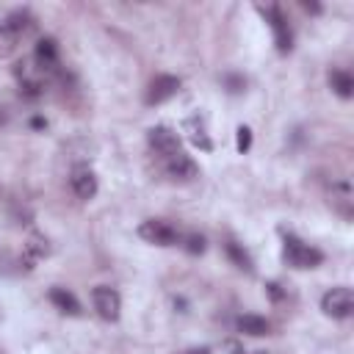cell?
I'll return each instance as SVG.
<instances>
[{
  "mask_svg": "<svg viewBox=\"0 0 354 354\" xmlns=\"http://www.w3.org/2000/svg\"><path fill=\"white\" fill-rule=\"evenodd\" d=\"M282 260L290 266V268H299V271H307V268H318L324 263V252L304 243L299 235L288 232L285 235V243H282Z\"/></svg>",
  "mask_w": 354,
  "mask_h": 354,
  "instance_id": "6da1fadb",
  "label": "cell"
},
{
  "mask_svg": "<svg viewBox=\"0 0 354 354\" xmlns=\"http://www.w3.org/2000/svg\"><path fill=\"white\" fill-rule=\"evenodd\" d=\"M138 238L152 246H177L183 241V232L163 218H147L138 224Z\"/></svg>",
  "mask_w": 354,
  "mask_h": 354,
  "instance_id": "7a4b0ae2",
  "label": "cell"
},
{
  "mask_svg": "<svg viewBox=\"0 0 354 354\" xmlns=\"http://www.w3.org/2000/svg\"><path fill=\"white\" fill-rule=\"evenodd\" d=\"M91 304L102 321H119V315H122V296L111 285L91 288Z\"/></svg>",
  "mask_w": 354,
  "mask_h": 354,
  "instance_id": "3957f363",
  "label": "cell"
},
{
  "mask_svg": "<svg viewBox=\"0 0 354 354\" xmlns=\"http://www.w3.org/2000/svg\"><path fill=\"white\" fill-rule=\"evenodd\" d=\"M321 310L329 318H348L354 313V293H351V288L340 285V288L326 290L321 296Z\"/></svg>",
  "mask_w": 354,
  "mask_h": 354,
  "instance_id": "277c9868",
  "label": "cell"
},
{
  "mask_svg": "<svg viewBox=\"0 0 354 354\" xmlns=\"http://www.w3.org/2000/svg\"><path fill=\"white\" fill-rule=\"evenodd\" d=\"M263 14H266V19H268V25H271V30H274V44H277V50H279L282 55H288V53L293 50V30H290L288 17L282 14L279 6H268Z\"/></svg>",
  "mask_w": 354,
  "mask_h": 354,
  "instance_id": "5b68a950",
  "label": "cell"
},
{
  "mask_svg": "<svg viewBox=\"0 0 354 354\" xmlns=\"http://www.w3.org/2000/svg\"><path fill=\"white\" fill-rule=\"evenodd\" d=\"M147 144L149 149L158 155V158H171L174 152H180V136L177 130L166 127V124H158V127H149L147 130Z\"/></svg>",
  "mask_w": 354,
  "mask_h": 354,
  "instance_id": "8992f818",
  "label": "cell"
},
{
  "mask_svg": "<svg viewBox=\"0 0 354 354\" xmlns=\"http://www.w3.org/2000/svg\"><path fill=\"white\" fill-rule=\"evenodd\" d=\"M180 86H183V80L177 75H158V77L149 80L147 94H144V102L147 105H160V102L171 100L180 91Z\"/></svg>",
  "mask_w": 354,
  "mask_h": 354,
  "instance_id": "52a82bcc",
  "label": "cell"
},
{
  "mask_svg": "<svg viewBox=\"0 0 354 354\" xmlns=\"http://www.w3.org/2000/svg\"><path fill=\"white\" fill-rule=\"evenodd\" d=\"M163 166H166V174H169L171 180H177V183H191V180L199 174L196 160H194L188 152H183V149L174 152L171 158H166Z\"/></svg>",
  "mask_w": 354,
  "mask_h": 354,
  "instance_id": "ba28073f",
  "label": "cell"
},
{
  "mask_svg": "<svg viewBox=\"0 0 354 354\" xmlns=\"http://www.w3.org/2000/svg\"><path fill=\"white\" fill-rule=\"evenodd\" d=\"M58 44H55V39H50V36H44V39H39L36 41V47H33V64H36V69L39 72H55L58 69Z\"/></svg>",
  "mask_w": 354,
  "mask_h": 354,
  "instance_id": "9c48e42d",
  "label": "cell"
},
{
  "mask_svg": "<svg viewBox=\"0 0 354 354\" xmlns=\"http://www.w3.org/2000/svg\"><path fill=\"white\" fill-rule=\"evenodd\" d=\"M69 185H72L75 196H77V199H83V202H88V199H94V196H97V177H94V171H91V169H86V166H80V169H75V171H72Z\"/></svg>",
  "mask_w": 354,
  "mask_h": 354,
  "instance_id": "30bf717a",
  "label": "cell"
},
{
  "mask_svg": "<svg viewBox=\"0 0 354 354\" xmlns=\"http://www.w3.org/2000/svg\"><path fill=\"white\" fill-rule=\"evenodd\" d=\"M47 299H50V304L55 307V310H61L64 315H80L83 313V307H80V301H77V296L72 293V290H66V288H50V293H47Z\"/></svg>",
  "mask_w": 354,
  "mask_h": 354,
  "instance_id": "8fae6325",
  "label": "cell"
},
{
  "mask_svg": "<svg viewBox=\"0 0 354 354\" xmlns=\"http://www.w3.org/2000/svg\"><path fill=\"white\" fill-rule=\"evenodd\" d=\"M235 329H238L241 335H249V337H263V335H271V324H268L263 315H254V313L238 315V318H235Z\"/></svg>",
  "mask_w": 354,
  "mask_h": 354,
  "instance_id": "7c38bea8",
  "label": "cell"
},
{
  "mask_svg": "<svg viewBox=\"0 0 354 354\" xmlns=\"http://www.w3.org/2000/svg\"><path fill=\"white\" fill-rule=\"evenodd\" d=\"M3 22H6V28L11 30V36H14L17 41H19L25 33H30V28L36 25V19H33V14H30L28 8H17V11H11Z\"/></svg>",
  "mask_w": 354,
  "mask_h": 354,
  "instance_id": "4fadbf2b",
  "label": "cell"
},
{
  "mask_svg": "<svg viewBox=\"0 0 354 354\" xmlns=\"http://www.w3.org/2000/svg\"><path fill=\"white\" fill-rule=\"evenodd\" d=\"M326 80H329V88L340 97V100H351L354 97V77H351V72H346V69H329V75H326Z\"/></svg>",
  "mask_w": 354,
  "mask_h": 354,
  "instance_id": "5bb4252c",
  "label": "cell"
},
{
  "mask_svg": "<svg viewBox=\"0 0 354 354\" xmlns=\"http://www.w3.org/2000/svg\"><path fill=\"white\" fill-rule=\"evenodd\" d=\"M47 252H50L47 238H41V235H30V238H28V243H25V249H22L19 263H22L25 268H33V266L47 254Z\"/></svg>",
  "mask_w": 354,
  "mask_h": 354,
  "instance_id": "9a60e30c",
  "label": "cell"
},
{
  "mask_svg": "<svg viewBox=\"0 0 354 354\" xmlns=\"http://www.w3.org/2000/svg\"><path fill=\"white\" fill-rule=\"evenodd\" d=\"M224 254H227V260L235 266V268H241V271H246V274H252L254 271V263H252V257H249V252L243 249V243H238V241H224Z\"/></svg>",
  "mask_w": 354,
  "mask_h": 354,
  "instance_id": "2e32d148",
  "label": "cell"
},
{
  "mask_svg": "<svg viewBox=\"0 0 354 354\" xmlns=\"http://www.w3.org/2000/svg\"><path fill=\"white\" fill-rule=\"evenodd\" d=\"M332 205H335L346 218L351 216V188H348V183L332 185Z\"/></svg>",
  "mask_w": 354,
  "mask_h": 354,
  "instance_id": "e0dca14e",
  "label": "cell"
},
{
  "mask_svg": "<svg viewBox=\"0 0 354 354\" xmlns=\"http://www.w3.org/2000/svg\"><path fill=\"white\" fill-rule=\"evenodd\" d=\"M183 246H185V252H191V254H202L205 252V235H199V232H188V235H183V241H180Z\"/></svg>",
  "mask_w": 354,
  "mask_h": 354,
  "instance_id": "ac0fdd59",
  "label": "cell"
},
{
  "mask_svg": "<svg viewBox=\"0 0 354 354\" xmlns=\"http://www.w3.org/2000/svg\"><path fill=\"white\" fill-rule=\"evenodd\" d=\"M17 47V39L11 36V30L6 28V22H0V55H8Z\"/></svg>",
  "mask_w": 354,
  "mask_h": 354,
  "instance_id": "d6986e66",
  "label": "cell"
},
{
  "mask_svg": "<svg viewBox=\"0 0 354 354\" xmlns=\"http://www.w3.org/2000/svg\"><path fill=\"white\" fill-rule=\"evenodd\" d=\"M191 141H194L199 149H205V152L213 147V144H210V138L205 136V130H202V127H194V130H191Z\"/></svg>",
  "mask_w": 354,
  "mask_h": 354,
  "instance_id": "ffe728a7",
  "label": "cell"
},
{
  "mask_svg": "<svg viewBox=\"0 0 354 354\" xmlns=\"http://www.w3.org/2000/svg\"><path fill=\"white\" fill-rule=\"evenodd\" d=\"M224 86H227V91H232V94H238V91H243V86H246V80H243L241 75H227V77H224Z\"/></svg>",
  "mask_w": 354,
  "mask_h": 354,
  "instance_id": "44dd1931",
  "label": "cell"
},
{
  "mask_svg": "<svg viewBox=\"0 0 354 354\" xmlns=\"http://www.w3.org/2000/svg\"><path fill=\"white\" fill-rule=\"evenodd\" d=\"M249 147H252V130L238 127V152H249Z\"/></svg>",
  "mask_w": 354,
  "mask_h": 354,
  "instance_id": "7402d4cb",
  "label": "cell"
},
{
  "mask_svg": "<svg viewBox=\"0 0 354 354\" xmlns=\"http://www.w3.org/2000/svg\"><path fill=\"white\" fill-rule=\"evenodd\" d=\"M221 348H224L227 354H246V348H243V343H241V340H235V337H230V340H224V343H221Z\"/></svg>",
  "mask_w": 354,
  "mask_h": 354,
  "instance_id": "603a6c76",
  "label": "cell"
},
{
  "mask_svg": "<svg viewBox=\"0 0 354 354\" xmlns=\"http://www.w3.org/2000/svg\"><path fill=\"white\" fill-rule=\"evenodd\" d=\"M266 288H268V293H271V299H274V301H279V299H282V290H279V285H277V282H268Z\"/></svg>",
  "mask_w": 354,
  "mask_h": 354,
  "instance_id": "cb8c5ba5",
  "label": "cell"
},
{
  "mask_svg": "<svg viewBox=\"0 0 354 354\" xmlns=\"http://www.w3.org/2000/svg\"><path fill=\"white\" fill-rule=\"evenodd\" d=\"M185 354H210V348L207 346H199V348H188Z\"/></svg>",
  "mask_w": 354,
  "mask_h": 354,
  "instance_id": "d4e9b609",
  "label": "cell"
},
{
  "mask_svg": "<svg viewBox=\"0 0 354 354\" xmlns=\"http://www.w3.org/2000/svg\"><path fill=\"white\" fill-rule=\"evenodd\" d=\"M301 6H304V11H313V14L321 11V6H315V3H301Z\"/></svg>",
  "mask_w": 354,
  "mask_h": 354,
  "instance_id": "484cf974",
  "label": "cell"
}]
</instances>
